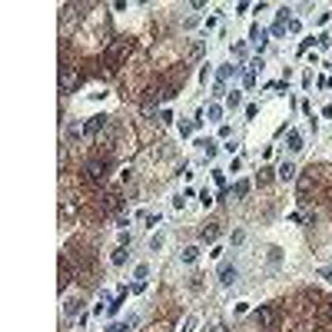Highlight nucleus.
<instances>
[{
	"mask_svg": "<svg viewBox=\"0 0 332 332\" xmlns=\"http://www.w3.org/2000/svg\"><path fill=\"white\" fill-rule=\"evenodd\" d=\"M133 329V319L130 322H116V326H110V332H130Z\"/></svg>",
	"mask_w": 332,
	"mask_h": 332,
	"instance_id": "18",
	"label": "nucleus"
},
{
	"mask_svg": "<svg viewBox=\"0 0 332 332\" xmlns=\"http://www.w3.org/2000/svg\"><path fill=\"white\" fill-rule=\"evenodd\" d=\"M77 87V70L73 66H60V93H70V90Z\"/></svg>",
	"mask_w": 332,
	"mask_h": 332,
	"instance_id": "2",
	"label": "nucleus"
},
{
	"mask_svg": "<svg viewBox=\"0 0 332 332\" xmlns=\"http://www.w3.org/2000/svg\"><path fill=\"white\" fill-rule=\"evenodd\" d=\"M246 193H249V179H239V183L229 189V196H236V199H243Z\"/></svg>",
	"mask_w": 332,
	"mask_h": 332,
	"instance_id": "11",
	"label": "nucleus"
},
{
	"mask_svg": "<svg viewBox=\"0 0 332 332\" xmlns=\"http://www.w3.org/2000/svg\"><path fill=\"white\" fill-rule=\"evenodd\" d=\"M216 236H220V226H216V222L203 226V232H199V239H203V243H216Z\"/></svg>",
	"mask_w": 332,
	"mask_h": 332,
	"instance_id": "8",
	"label": "nucleus"
},
{
	"mask_svg": "<svg viewBox=\"0 0 332 332\" xmlns=\"http://www.w3.org/2000/svg\"><path fill=\"white\" fill-rule=\"evenodd\" d=\"M80 306H83V302H80V299H73V302H66V316H80Z\"/></svg>",
	"mask_w": 332,
	"mask_h": 332,
	"instance_id": "16",
	"label": "nucleus"
},
{
	"mask_svg": "<svg viewBox=\"0 0 332 332\" xmlns=\"http://www.w3.org/2000/svg\"><path fill=\"white\" fill-rule=\"evenodd\" d=\"M179 259H183V263H196L199 259V246H186V249L179 253Z\"/></svg>",
	"mask_w": 332,
	"mask_h": 332,
	"instance_id": "12",
	"label": "nucleus"
},
{
	"mask_svg": "<svg viewBox=\"0 0 332 332\" xmlns=\"http://www.w3.org/2000/svg\"><path fill=\"white\" fill-rule=\"evenodd\" d=\"M239 103H243V97H239V93H236V90H232V93H226V107H232V110H236V107H239Z\"/></svg>",
	"mask_w": 332,
	"mask_h": 332,
	"instance_id": "15",
	"label": "nucleus"
},
{
	"mask_svg": "<svg viewBox=\"0 0 332 332\" xmlns=\"http://www.w3.org/2000/svg\"><path fill=\"white\" fill-rule=\"evenodd\" d=\"M229 136H232V126H229V123H222V126H220V140H229Z\"/></svg>",
	"mask_w": 332,
	"mask_h": 332,
	"instance_id": "22",
	"label": "nucleus"
},
{
	"mask_svg": "<svg viewBox=\"0 0 332 332\" xmlns=\"http://www.w3.org/2000/svg\"><path fill=\"white\" fill-rule=\"evenodd\" d=\"M70 216H73V206H70V203H63V206H60V220H70Z\"/></svg>",
	"mask_w": 332,
	"mask_h": 332,
	"instance_id": "21",
	"label": "nucleus"
},
{
	"mask_svg": "<svg viewBox=\"0 0 332 332\" xmlns=\"http://www.w3.org/2000/svg\"><path fill=\"white\" fill-rule=\"evenodd\" d=\"M316 47H319V50H326V47H329V37H326V33H319V37H316Z\"/></svg>",
	"mask_w": 332,
	"mask_h": 332,
	"instance_id": "26",
	"label": "nucleus"
},
{
	"mask_svg": "<svg viewBox=\"0 0 332 332\" xmlns=\"http://www.w3.org/2000/svg\"><path fill=\"white\" fill-rule=\"evenodd\" d=\"M256 319H259V326H273V322H276V309H273V306H259Z\"/></svg>",
	"mask_w": 332,
	"mask_h": 332,
	"instance_id": "7",
	"label": "nucleus"
},
{
	"mask_svg": "<svg viewBox=\"0 0 332 332\" xmlns=\"http://www.w3.org/2000/svg\"><path fill=\"white\" fill-rule=\"evenodd\" d=\"M163 243H166V236H153V243H150V249H163Z\"/></svg>",
	"mask_w": 332,
	"mask_h": 332,
	"instance_id": "27",
	"label": "nucleus"
},
{
	"mask_svg": "<svg viewBox=\"0 0 332 332\" xmlns=\"http://www.w3.org/2000/svg\"><path fill=\"white\" fill-rule=\"evenodd\" d=\"M276 176L282 179V183H289V179H296V166H292V163H282V166L276 169Z\"/></svg>",
	"mask_w": 332,
	"mask_h": 332,
	"instance_id": "10",
	"label": "nucleus"
},
{
	"mask_svg": "<svg viewBox=\"0 0 332 332\" xmlns=\"http://www.w3.org/2000/svg\"><path fill=\"white\" fill-rule=\"evenodd\" d=\"M316 44V37H309V40H302V44H299V54H309V47Z\"/></svg>",
	"mask_w": 332,
	"mask_h": 332,
	"instance_id": "24",
	"label": "nucleus"
},
{
	"mask_svg": "<svg viewBox=\"0 0 332 332\" xmlns=\"http://www.w3.org/2000/svg\"><path fill=\"white\" fill-rule=\"evenodd\" d=\"M143 220H146V226H150V229H153V226H160V220H163V216H160V213H146Z\"/></svg>",
	"mask_w": 332,
	"mask_h": 332,
	"instance_id": "17",
	"label": "nucleus"
},
{
	"mask_svg": "<svg viewBox=\"0 0 332 332\" xmlns=\"http://www.w3.org/2000/svg\"><path fill=\"white\" fill-rule=\"evenodd\" d=\"M286 143H289V150H292V153H299V150H302V133L289 130L286 133Z\"/></svg>",
	"mask_w": 332,
	"mask_h": 332,
	"instance_id": "9",
	"label": "nucleus"
},
{
	"mask_svg": "<svg viewBox=\"0 0 332 332\" xmlns=\"http://www.w3.org/2000/svg\"><path fill=\"white\" fill-rule=\"evenodd\" d=\"M107 120H110V116H103V113H100V116H90V120L83 123V133H87V136H97V133L107 126Z\"/></svg>",
	"mask_w": 332,
	"mask_h": 332,
	"instance_id": "3",
	"label": "nucleus"
},
{
	"mask_svg": "<svg viewBox=\"0 0 332 332\" xmlns=\"http://www.w3.org/2000/svg\"><path fill=\"white\" fill-rule=\"evenodd\" d=\"M80 133H83V126H77V123H73V126H70V130H66V136H70V140H77Z\"/></svg>",
	"mask_w": 332,
	"mask_h": 332,
	"instance_id": "25",
	"label": "nucleus"
},
{
	"mask_svg": "<svg viewBox=\"0 0 332 332\" xmlns=\"http://www.w3.org/2000/svg\"><path fill=\"white\" fill-rule=\"evenodd\" d=\"M193 329H196V316H189V319L183 322V329H179V332H193Z\"/></svg>",
	"mask_w": 332,
	"mask_h": 332,
	"instance_id": "23",
	"label": "nucleus"
},
{
	"mask_svg": "<svg viewBox=\"0 0 332 332\" xmlns=\"http://www.w3.org/2000/svg\"><path fill=\"white\" fill-rule=\"evenodd\" d=\"M206 116H210V120H222V107H220V103H210Z\"/></svg>",
	"mask_w": 332,
	"mask_h": 332,
	"instance_id": "14",
	"label": "nucleus"
},
{
	"mask_svg": "<svg viewBox=\"0 0 332 332\" xmlns=\"http://www.w3.org/2000/svg\"><path fill=\"white\" fill-rule=\"evenodd\" d=\"M199 203H203V206H213L216 199H213V193H210V189H203V193H199Z\"/></svg>",
	"mask_w": 332,
	"mask_h": 332,
	"instance_id": "19",
	"label": "nucleus"
},
{
	"mask_svg": "<svg viewBox=\"0 0 332 332\" xmlns=\"http://www.w3.org/2000/svg\"><path fill=\"white\" fill-rule=\"evenodd\" d=\"M103 176H107V163H90L87 166V179L90 183H100Z\"/></svg>",
	"mask_w": 332,
	"mask_h": 332,
	"instance_id": "5",
	"label": "nucleus"
},
{
	"mask_svg": "<svg viewBox=\"0 0 332 332\" xmlns=\"http://www.w3.org/2000/svg\"><path fill=\"white\" fill-rule=\"evenodd\" d=\"M110 263H113V266H123V263H126V246H116V249H113Z\"/></svg>",
	"mask_w": 332,
	"mask_h": 332,
	"instance_id": "13",
	"label": "nucleus"
},
{
	"mask_svg": "<svg viewBox=\"0 0 332 332\" xmlns=\"http://www.w3.org/2000/svg\"><path fill=\"white\" fill-rule=\"evenodd\" d=\"M236 279H239V269H236V266H222L220 269V282L222 286H232Z\"/></svg>",
	"mask_w": 332,
	"mask_h": 332,
	"instance_id": "6",
	"label": "nucleus"
},
{
	"mask_svg": "<svg viewBox=\"0 0 332 332\" xmlns=\"http://www.w3.org/2000/svg\"><path fill=\"white\" fill-rule=\"evenodd\" d=\"M130 54V40H113V47H110V54H107V63L110 66H116L123 60V56Z\"/></svg>",
	"mask_w": 332,
	"mask_h": 332,
	"instance_id": "1",
	"label": "nucleus"
},
{
	"mask_svg": "<svg viewBox=\"0 0 332 332\" xmlns=\"http://www.w3.org/2000/svg\"><path fill=\"white\" fill-rule=\"evenodd\" d=\"M249 40H253V44L259 47V54H263V50H266V44H269V40H266V30L259 27V23H253V27H249Z\"/></svg>",
	"mask_w": 332,
	"mask_h": 332,
	"instance_id": "4",
	"label": "nucleus"
},
{
	"mask_svg": "<svg viewBox=\"0 0 332 332\" xmlns=\"http://www.w3.org/2000/svg\"><path fill=\"white\" fill-rule=\"evenodd\" d=\"M210 332H229V329H226V326H222V322H216V326H213Z\"/></svg>",
	"mask_w": 332,
	"mask_h": 332,
	"instance_id": "29",
	"label": "nucleus"
},
{
	"mask_svg": "<svg viewBox=\"0 0 332 332\" xmlns=\"http://www.w3.org/2000/svg\"><path fill=\"white\" fill-rule=\"evenodd\" d=\"M213 179H216V186H226V169H213Z\"/></svg>",
	"mask_w": 332,
	"mask_h": 332,
	"instance_id": "20",
	"label": "nucleus"
},
{
	"mask_svg": "<svg viewBox=\"0 0 332 332\" xmlns=\"http://www.w3.org/2000/svg\"><path fill=\"white\" fill-rule=\"evenodd\" d=\"M249 312V302H236V316H246Z\"/></svg>",
	"mask_w": 332,
	"mask_h": 332,
	"instance_id": "28",
	"label": "nucleus"
}]
</instances>
